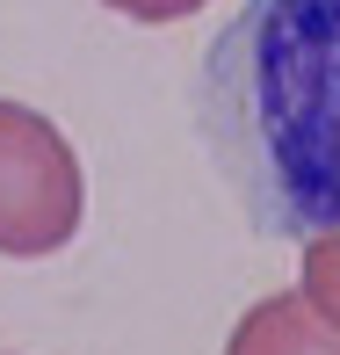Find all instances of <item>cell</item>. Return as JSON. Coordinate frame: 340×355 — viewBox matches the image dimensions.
<instances>
[{
  "label": "cell",
  "mask_w": 340,
  "mask_h": 355,
  "mask_svg": "<svg viewBox=\"0 0 340 355\" xmlns=\"http://www.w3.org/2000/svg\"><path fill=\"white\" fill-rule=\"evenodd\" d=\"M224 355H340V327L304 304V290H275L232 327Z\"/></svg>",
  "instance_id": "cell-3"
},
{
  "label": "cell",
  "mask_w": 340,
  "mask_h": 355,
  "mask_svg": "<svg viewBox=\"0 0 340 355\" xmlns=\"http://www.w3.org/2000/svg\"><path fill=\"white\" fill-rule=\"evenodd\" d=\"M87 218V174L51 116L0 102V254L44 261L66 254Z\"/></svg>",
  "instance_id": "cell-2"
},
{
  "label": "cell",
  "mask_w": 340,
  "mask_h": 355,
  "mask_svg": "<svg viewBox=\"0 0 340 355\" xmlns=\"http://www.w3.org/2000/svg\"><path fill=\"white\" fill-rule=\"evenodd\" d=\"M102 8L131 15V22H181V15H196L203 0H102Z\"/></svg>",
  "instance_id": "cell-5"
},
{
  "label": "cell",
  "mask_w": 340,
  "mask_h": 355,
  "mask_svg": "<svg viewBox=\"0 0 340 355\" xmlns=\"http://www.w3.org/2000/svg\"><path fill=\"white\" fill-rule=\"evenodd\" d=\"M196 131L253 232H340V0H239L203 51Z\"/></svg>",
  "instance_id": "cell-1"
},
{
  "label": "cell",
  "mask_w": 340,
  "mask_h": 355,
  "mask_svg": "<svg viewBox=\"0 0 340 355\" xmlns=\"http://www.w3.org/2000/svg\"><path fill=\"white\" fill-rule=\"evenodd\" d=\"M304 304H312L326 327H340V232H319V239H304Z\"/></svg>",
  "instance_id": "cell-4"
}]
</instances>
